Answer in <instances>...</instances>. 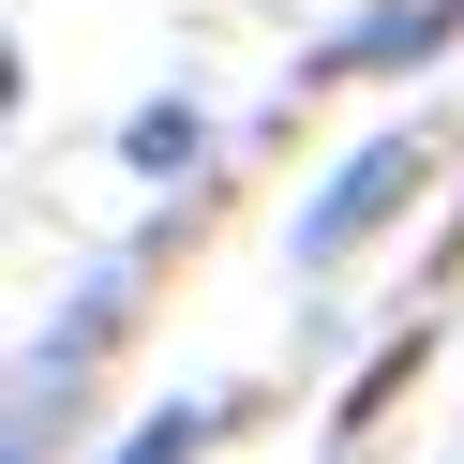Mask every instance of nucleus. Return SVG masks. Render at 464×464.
<instances>
[{"mask_svg":"<svg viewBox=\"0 0 464 464\" xmlns=\"http://www.w3.org/2000/svg\"><path fill=\"white\" fill-rule=\"evenodd\" d=\"M450 31H464V0H374L360 31H330V61H314V75H404V61H434Z\"/></svg>","mask_w":464,"mask_h":464,"instance_id":"2","label":"nucleus"},{"mask_svg":"<svg viewBox=\"0 0 464 464\" xmlns=\"http://www.w3.org/2000/svg\"><path fill=\"white\" fill-rule=\"evenodd\" d=\"M195 450H210V404H165V420H150V434H135V450H121V464H195Z\"/></svg>","mask_w":464,"mask_h":464,"instance_id":"4","label":"nucleus"},{"mask_svg":"<svg viewBox=\"0 0 464 464\" xmlns=\"http://www.w3.org/2000/svg\"><path fill=\"white\" fill-rule=\"evenodd\" d=\"M121 150L150 165V180H180V165L210 150V121H195V105H135V121H121Z\"/></svg>","mask_w":464,"mask_h":464,"instance_id":"3","label":"nucleus"},{"mask_svg":"<svg viewBox=\"0 0 464 464\" xmlns=\"http://www.w3.org/2000/svg\"><path fill=\"white\" fill-rule=\"evenodd\" d=\"M420 180H434V150H420V135H374V150H360V165H344V180L300 210V270H344V255H360L374 225L420 195Z\"/></svg>","mask_w":464,"mask_h":464,"instance_id":"1","label":"nucleus"}]
</instances>
